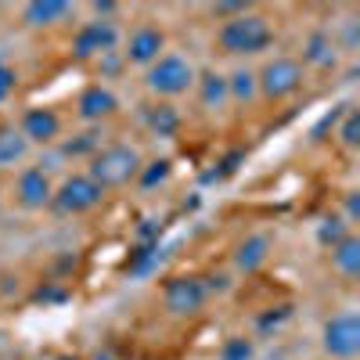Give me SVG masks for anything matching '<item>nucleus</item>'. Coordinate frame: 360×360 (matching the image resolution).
Instances as JSON below:
<instances>
[{
    "label": "nucleus",
    "mask_w": 360,
    "mask_h": 360,
    "mask_svg": "<svg viewBox=\"0 0 360 360\" xmlns=\"http://www.w3.org/2000/svg\"><path fill=\"white\" fill-rule=\"evenodd\" d=\"M242 11H249V4H242V0H231V4H213V18H220V22L242 15Z\"/></svg>",
    "instance_id": "obj_27"
},
{
    "label": "nucleus",
    "mask_w": 360,
    "mask_h": 360,
    "mask_svg": "<svg viewBox=\"0 0 360 360\" xmlns=\"http://www.w3.org/2000/svg\"><path fill=\"white\" fill-rule=\"evenodd\" d=\"M209 303V285L198 274H173L162 285V307L169 317H195Z\"/></svg>",
    "instance_id": "obj_7"
},
{
    "label": "nucleus",
    "mask_w": 360,
    "mask_h": 360,
    "mask_svg": "<svg viewBox=\"0 0 360 360\" xmlns=\"http://www.w3.org/2000/svg\"><path fill=\"white\" fill-rule=\"evenodd\" d=\"M144 127L152 130L155 137H176L180 127H184V115H180V108L173 101H155V105H148L144 108Z\"/></svg>",
    "instance_id": "obj_17"
},
{
    "label": "nucleus",
    "mask_w": 360,
    "mask_h": 360,
    "mask_svg": "<svg viewBox=\"0 0 360 360\" xmlns=\"http://www.w3.org/2000/svg\"><path fill=\"white\" fill-rule=\"evenodd\" d=\"M270 249H274L270 234L266 231H252V234H245L242 242L234 245V266L242 270V274H256V270L270 259Z\"/></svg>",
    "instance_id": "obj_14"
},
{
    "label": "nucleus",
    "mask_w": 360,
    "mask_h": 360,
    "mask_svg": "<svg viewBox=\"0 0 360 360\" xmlns=\"http://www.w3.org/2000/svg\"><path fill=\"white\" fill-rule=\"evenodd\" d=\"M339 144H342V148H349V152L360 144V112H356V108H346V112H342V123H339Z\"/></svg>",
    "instance_id": "obj_25"
},
{
    "label": "nucleus",
    "mask_w": 360,
    "mask_h": 360,
    "mask_svg": "<svg viewBox=\"0 0 360 360\" xmlns=\"http://www.w3.org/2000/svg\"><path fill=\"white\" fill-rule=\"evenodd\" d=\"M321 349L328 360H356L360 356V314L339 310L324 321L321 328Z\"/></svg>",
    "instance_id": "obj_6"
},
{
    "label": "nucleus",
    "mask_w": 360,
    "mask_h": 360,
    "mask_svg": "<svg viewBox=\"0 0 360 360\" xmlns=\"http://www.w3.org/2000/svg\"><path fill=\"white\" fill-rule=\"evenodd\" d=\"M227 90H231V105H252L259 98V90H256V69H234L227 76Z\"/></svg>",
    "instance_id": "obj_20"
},
{
    "label": "nucleus",
    "mask_w": 360,
    "mask_h": 360,
    "mask_svg": "<svg viewBox=\"0 0 360 360\" xmlns=\"http://www.w3.org/2000/svg\"><path fill=\"white\" fill-rule=\"evenodd\" d=\"M349 234V224H346V217H324L321 224H317V242L324 245V249H332L335 242H342V238Z\"/></svg>",
    "instance_id": "obj_23"
},
{
    "label": "nucleus",
    "mask_w": 360,
    "mask_h": 360,
    "mask_svg": "<svg viewBox=\"0 0 360 360\" xmlns=\"http://www.w3.org/2000/svg\"><path fill=\"white\" fill-rule=\"evenodd\" d=\"M299 65H314V69H335L339 65V47L328 33H310L307 47H303V58H299Z\"/></svg>",
    "instance_id": "obj_18"
},
{
    "label": "nucleus",
    "mask_w": 360,
    "mask_h": 360,
    "mask_svg": "<svg viewBox=\"0 0 360 360\" xmlns=\"http://www.w3.org/2000/svg\"><path fill=\"white\" fill-rule=\"evenodd\" d=\"M101 130H94V127H90V130H83V134H76V141H65L62 144V155L65 159H94L98 152H101Z\"/></svg>",
    "instance_id": "obj_21"
},
{
    "label": "nucleus",
    "mask_w": 360,
    "mask_h": 360,
    "mask_svg": "<svg viewBox=\"0 0 360 360\" xmlns=\"http://www.w3.org/2000/svg\"><path fill=\"white\" fill-rule=\"evenodd\" d=\"M15 86H18V72H15L8 62H0V105L15 94Z\"/></svg>",
    "instance_id": "obj_26"
},
{
    "label": "nucleus",
    "mask_w": 360,
    "mask_h": 360,
    "mask_svg": "<svg viewBox=\"0 0 360 360\" xmlns=\"http://www.w3.org/2000/svg\"><path fill=\"white\" fill-rule=\"evenodd\" d=\"M328 263H332V270L342 281H356L360 278V238L349 231L342 242H335L328 249Z\"/></svg>",
    "instance_id": "obj_16"
},
{
    "label": "nucleus",
    "mask_w": 360,
    "mask_h": 360,
    "mask_svg": "<svg viewBox=\"0 0 360 360\" xmlns=\"http://www.w3.org/2000/svg\"><path fill=\"white\" fill-rule=\"evenodd\" d=\"M303 83H307V69L299 65V58H292V54H274L256 69V90L270 105L295 98L299 90H303Z\"/></svg>",
    "instance_id": "obj_4"
},
{
    "label": "nucleus",
    "mask_w": 360,
    "mask_h": 360,
    "mask_svg": "<svg viewBox=\"0 0 360 360\" xmlns=\"http://www.w3.org/2000/svg\"><path fill=\"white\" fill-rule=\"evenodd\" d=\"M217 360H256V346L245 335H231V339H224Z\"/></svg>",
    "instance_id": "obj_24"
},
{
    "label": "nucleus",
    "mask_w": 360,
    "mask_h": 360,
    "mask_svg": "<svg viewBox=\"0 0 360 360\" xmlns=\"http://www.w3.org/2000/svg\"><path fill=\"white\" fill-rule=\"evenodd\" d=\"M18 134L29 141V148L33 144H58L62 141V115H58L54 108L47 105H37V108H25L22 119H18Z\"/></svg>",
    "instance_id": "obj_12"
},
{
    "label": "nucleus",
    "mask_w": 360,
    "mask_h": 360,
    "mask_svg": "<svg viewBox=\"0 0 360 360\" xmlns=\"http://www.w3.org/2000/svg\"><path fill=\"white\" fill-rule=\"evenodd\" d=\"M274 40H278L274 22H270L266 15H259V11H252V8L242 11V15H234V18H227V22H220V29H217V47L227 58L263 54V51L274 47Z\"/></svg>",
    "instance_id": "obj_1"
},
{
    "label": "nucleus",
    "mask_w": 360,
    "mask_h": 360,
    "mask_svg": "<svg viewBox=\"0 0 360 360\" xmlns=\"http://www.w3.org/2000/svg\"><path fill=\"white\" fill-rule=\"evenodd\" d=\"M105 188L98 184L94 176H90L86 169L79 173H69L62 184H54V198H51V209L62 217H86L94 213V209L105 202Z\"/></svg>",
    "instance_id": "obj_5"
},
{
    "label": "nucleus",
    "mask_w": 360,
    "mask_h": 360,
    "mask_svg": "<svg viewBox=\"0 0 360 360\" xmlns=\"http://www.w3.org/2000/svg\"><path fill=\"white\" fill-rule=\"evenodd\" d=\"M119 44H123V37H119L115 22L90 18V22H83L72 33V58H76V62H101L105 54L119 51Z\"/></svg>",
    "instance_id": "obj_8"
},
{
    "label": "nucleus",
    "mask_w": 360,
    "mask_h": 360,
    "mask_svg": "<svg viewBox=\"0 0 360 360\" xmlns=\"http://www.w3.org/2000/svg\"><path fill=\"white\" fill-rule=\"evenodd\" d=\"M72 15H76V8L69 4V0H29V4L22 8V22L29 29H58Z\"/></svg>",
    "instance_id": "obj_13"
},
{
    "label": "nucleus",
    "mask_w": 360,
    "mask_h": 360,
    "mask_svg": "<svg viewBox=\"0 0 360 360\" xmlns=\"http://www.w3.org/2000/svg\"><path fill=\"white\" fill-rule=\"evenodd\" d=\"M115 112H119V98L108 83H86L76 94V115L86 127H101Z\"/></svg>",
    "instance_id": "obj_11"
},
{
    "label": "nucleus",
    "mask_w": 360,
    "mask_h": 360,
    "mask_svg": "<svg viewBox=\"0 0 360 360\" xmlns=\"http://www.w3.org/2000/svg\"><path fill=\"white\" fill-rule=\"evenodd\" d=\"M198 69L191 65V58H184L180 51H166L155 65L144 69V86L148 94H155L159 101H176L195 90Z\"/></svg>",
    "instance_id": "obj_2"
},
{
    "label": "nucleus",
    "mask_w": 360,
    "mask_h": 360,
    "mask_svg": "<svg viewBox=\"0 0 360 360\" xmlns=\"http://www.w3.org/2000/svg\"><path fill=\"white\" fill-rule=\"evenodd\" d=\"M195 94H198V105L205 112H224L231 105V90H227V76L217 72V69H205L198 72L195 79Z\"/></svg>",
    "instance_id": "obj_15"
},
{
    "label": "nucleus",
    "mask_w": 360,
    "mask_h": 360,
    "mask_svg": "<svg viewBox=\"0 0 360 360\" xmlns=\"http://www.w3.org/2000/svg\"><path fill=\"white\" fill-rule=\"evenodd\" d=\"M166 29L155 25V22H141L130 29V37L123 40V62L127 65H137V69H148V65H155L159 58L166 54Z\"/></svg>",
    "instance_id": "obj_9"
},
{
    "label": "nucleus",
    "mask_w": 360,
    "mask_h": 360,
    "mask_svg": "<svg viewBox=\"0 0 360 360\" xmlns=\"http://www.w3.org/2000/svg\"><path fill=\"white\" fill-rule=\"evenodd\" d=\"M29 159V141L18 134V127H0V173L18 169Z\"/></svg>",
    "instance_id": "obj_19"
},
{
    "label": "nucleus",
    "mask_w": 360,
    "mask_h": 360,
    "mask_svg": "<svg viewBox=\"0 0 360 360\" xmlns=\"http://www.w3.org/2000/svg\"><path fill=\"white\" fill-rule=\"evenodd\" d=\"M54 198V180L44 166H22L18 176H15V202L29 213H37V209H47Z\"/></svg>",
    "instance_id": "obj_10"
},
{
    "label": "nucleus",
    "mask_w": 360,
    "mask_h": 360,
    "mask_svg": "<svg viewBox=\"0 0 360 360\" xmlns=\"http://www.w3.org/2000/svg\"><path fill=\"white\" fill-rule=\"evenodd\" d=\"M144 166V155L137 152L134 144H101V152L86 162V173L98 180L105 191H115V188H127L137 180Z\"/></svg>",
    "instance_id": "obj_3"
},
{
    "label": "nucleus",
    "mask_w": 360,
    "mask_h": 360,
    "mask_svg": "<svg viewBox=\"0 0 360 360\" xmlns=\"http://www.w3.org/2000/svg\"><path fill=\"white\" fill-rule=\"evenodd\" d=\"M169 176H173V162H169V159H148V162L141 166V173H137L134 184H137L141 191H152V188H162Z\"/></svg>",
    "instance_id": "obj_22"
}]
</instances>
